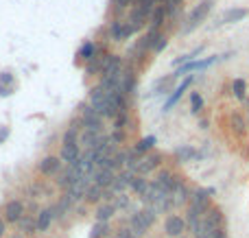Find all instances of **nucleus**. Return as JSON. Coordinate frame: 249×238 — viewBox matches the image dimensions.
<instances>
[{"instance_id":"a211bd4d","label":"nucleus","mask_w":249,"mask_h":238,"mask_svg":"<svg viewBox=\"0 0 249 238\" xmlns=\"http://www.w3.org/2000/svg\"><path fill=\"white\" fill-rule=\"evenodd\" d=\"M155 184H158L160 188H162L164 192H171L173 188H175V184H177V179L173 177L171 173H166V170H164V173H160V177L155 179Z\"/></svg>"},{"instance_id":"58836bf2","label":"nucleus","mask_w":249,"mask_h":238,"mask_svg":"<svg viewBox=\"0 0 249 238\" xmlns=\"http://www.w3.org/2000/svg\"><path fill=\"white\" fill-rule=\"evenodd\" d=\"M13 238H22V236H13Z\"/></svg>"},{"instance_id":"72a5a7b5","label":"nucleus","mask_w":249,"mask_h":238,"mask_svg":"<svg viewBox=\"0 0 249 238\" xmlns=\"http://www.w3.org/2000/svg\"><path fill=\"white\" fill-rule=\"evenodd\" d=\"M177 7H179V0H166V9H164V11L173 13V11H175Z\"/></svg>"},{"instance_id":"b1692460","label":"nucleus","mask_w":249,"mask_h":238,"mask_svg":"<svg viewBox=\"0 0 249 238\" xmlns=\"http://www.w3.org/2000/svg\"><path fill=\"white\" fill-rule=\"evenodd\" d=\"M153 144H155L153 136H149V138H142L140 142H138V147H136V151H133V153H146V151H151V149H153Z\"/></svg>"},{"instance_id":"c85d7f7f","label":"nucleus","mask_w":249,"mask_h":238,"mask_svg":"<svg viewBox=\"0 0 249 238\" xmlns=\"http://www.w3.org/2000/svg\"><path fill=\"white\" fill-rule=\"evenodd\" d=\"M131 188L136 192H144V188H146V179H142V177H133V182H131Z\"/></svg>"},{"instance_id":"f8f14e48","label":"nucleus","mask_w":249,"mask_h":238,"mask_svg":"<svg viewBox=\"0 0 249 238\" xmlns=\"http://www.w3.org/2000/svg\"><path fill=\"white\" fill-rule=\"evenodd\" d=\"M216 61V57H208V59H201V61H188V64H184L179 70H177V74H186L190 72V70H203V68H210L212 64Z\"/></svg>"},{"instance_id":"aec40b11","label":"nucleus","mask_w":249,"mask_h":238,"mask_svg":"<svg viewBox=\"0 0 249 238\" xmlns=\"http://www.w3.org/2000/svg\"><path fill=\"white\" fill-rule=\"evenodd\" d=\"M175 157L179 162H193L199 157V153H197V149H193V147H179V149H175Z\"/></svg>"},{"instance_id":"ddd939ff","label":"nucleus","mask_w":249,"mask_h":238,"mask_svg":"<svg viewBox=\"0 0 249 238\" xmlns=\"http://www.w3.org/2000/svg\"><path fill=\"white\" fill-rule=\"evenodd\" d=\"M79 155H81V151H79L77 142H74V144H64V149H61V160H64L68 166L77 164Z\"/></svg>"},{"instance_id":"e433bc0d","label":"nucleus","mask_w":249,"mask_h":238,"mask_svg":"<svg viewBox=\"0 0 249 238\" xmlns=\"http://www.w3.org/2000/svg\"><path fill=\"white\" fill-rule=\"evenodd\" d=\"M114 2H116V4H118V7H127V4H129V2H131V0H114Z\"/></svg>"},{"instance_id":"dca6fc26","label":"nucleus","mask_w":249,"mask_h":238,"mask_svg":"<svg viewBox=\"0 0 249 238\" xmlns=\"http://www.w3.org/2000/svg\"><path fill=\"white\" fill-rule=\"evenodd\" d=\"M190 81H193V79H184V81H181V85H177L175 87V90H173V96H171V99H168L166 101V103H164V112H168V109H171L173 107V105H175L177 103V101H179L181 99V94H184V92L186 90H188V85H190Z\"/></svg>"},{"instance_id":"1a4fd4ad","label":"nucleus","mask_w":249,"mask_h":238,"mask_svg":"<svg viewBox=\"0 0 249 238\" xmlns=\"http://www.w3.org/2000/svg\"><path fill=\"white\" fill-rule=\"evenodd\" d=\"M101 72H103V77H114V74H118V72H121V57H118V55L105 57Z\"/></svg>"},{"instance_id":"f704fd0d","label":"nucleus","mask_w":249,"mask_h":238,"mask_svg":"<svg viewBox=\"0 0 249 238\" xmlns=\"http://www.w3.org/2000/svg\"><path fill=\"white\" fill-rule=\"evenodd\" d=\"M232 125H236V131H238V134H243V131H245V125H243V120H241L238 116L232 118Z\"/></svg>"},{"instance_id":"7c9ffc66","label":"nucleus","mask_w":249,"mask_h":238,"mask_svg":"<svg viewBox=\"0 0 249 238\" xmlns=\"http://www.w3.org/2000/svg\"><path fill=\"white\" fill-rule=\"evenodd\" d=\"M164 48H166V37H164V35H160V37L155 39V44H153V51L160 52V51H164Z\"/></svg>"},{"instance_id":"f257e3e1","label":"nucleus","mask_w":249,"mask_h":238,"mask_svg":"<svg viewBox=\"0 0 249 238\" xmlns=\"http://www.w3.org/2000/svg\"><path fill=\"white\" fill-rule=\"evenodd\" d=\"M216 230H221V212L219 210H208L197 221V225L193 227V234L195 238H210Z\"/></svg>"},{"instance_id":"473e14b6","label":"nucleus","mask_w":249,"mask_h":238,"mask_svg":"<svg viewBox=\"0 0 249 238\" xmlns=\"http://www.w3.org/2000/svg\"><path fill=\"white\" fill-rule=\"evenodd\" d=\"M13 81V77H11V72H2V74H0V85H9V83H11Z\"/></svg>"},{"instance_id":"0eeeda50","label":"nucleus","mask_w":249,"mask_h":238,"mask_svg":"<svg viewBox=\"0 0 249 238\" xmlns=\"http://www.w3.org/2000/svg\"><path fill=\"white\" fill-rule=\"evenodd\" d=\"M133 177H136V175L131 173V170H124V173H121V175H116V177H114V184L109 188H112V192H123L124 188H131V182H133Z\"/></svg>"},{"instance_id":"4be33fe9","label":"nucleus","mask_w":249,"mask_h":238,"mask_svg":"<svg viewBox=\"0 0 249 238\" xmlns=\"http://www.w3.org/2000/svg\"><path fill=\"white\" fill-rule=\"evenodd\" d=\"M136 217L140 219V223L146 227V230H149V227L153 225V221H155V210L149 205V208H144V210H140V212H136Z\"/></svg>"},{"instance_id":"6ab92c4d","label":"nucleus","mask_w":249,"mask_h":238,"mask_svg":"<svg viewBox=\"0 0 249 238\" xmlns=\"http://www.w3.org/2000/svg\"><path fill=\"white\" fill-rule=\"evenodd\" d=\"M131 33H133V29H131V24H129V22H116V24L112 26L114 39H124V37H129Z\"/></svg>"},{"instance_id":"cd10ccee","label":"nucleus","mask_w":249,"mask_h":238,"mask_svg":"<svg viewBox=\"0 0 249 238\" xmlns=\"http://www.w3.org/2000/svg\"><path fill=\"white\" fill-rule=\"evenodd\" d=\"M18 223H20V227H22L24 232H33V230H35V221H33L31 217H22Z\"/></svg>"},{"instance_id":"423d86ee","label":"nucleus","mask_w":249,"mask_h":238,"mask_svg":"<svg viewBox=\"0 0 249 238\" xmlns=\"http://www.w3.org/2000/svg\"><path fill=\"white\" fill-rule=\"evenodd\" d=\"M83 127L86 131H101V116L92 107L83 109Z\"/></svg>"},{"instance_id":"393cba45","label":"nucleus","mask_w":249,"mask_h":238,"mask_svg":"<svg viewBox=\"0 0 249 238\" xmlns=\"http://www.w3.org/2000/svg\"><path fill=\"white\" fill-rule=\"evenodd\" d=\"M94 52H96V46L92 42H88L86 46L79 51V57H83V59H92V57H94Z\"/></svg>"},{"instance_id":"2eb2a0df","label":"nucleus","mask_w":249,"mask_h":238,"mask_svg":"<svg viewBox=\"0 0 249 238\" xmlns=\"http://www.w3.org/2000/svg\"><path fill=\"white\" fill-rule=\"evenodd\" d=\"M53 221H55V212H53V208L42 210V212L37 214V221H35V230H39V232L48 230Z\"/></svg>"},{"instance_id":"9b49d317","label":"nucleus","mask_w":249,"mask_h":238,"mask_svg":"<svg viewBox=\"0 0 249 238\" xmlns=\"http://www.w3.org/2000/svg\"><path fill=\"white\" fill-rule=\"evenodd\" d=\"M168 197H171V204L173 205H181V204H186V201H188V188H186L184 184L177 182L175 188L168 192Z\"/></svg>"},{"instance_id":"4468645a","label":"nucleus","mask_w":249,"mask_h":238,"mask_svg":"<svg viewBox=\"0 0 249 238\" xmlns=\"http://www.w3.org/2000/svg\"><path fill=\"white\" fill-rule=\"evenodd\" d=\"M114 170H107V169H101V170H94V184L99 188H109L114 184Z\"/></svg>"},{"instance_id":"412c9836","label":"nucleus","mask_w":249,"mask_h":238,"mask_svg":"<svg viewBox=\"0 0 249 238\" xmlns=\"http://www.w3.org/2000/svg\"><path fill=\"white\" fill-rule=\"evenodd\" d=\"M114 212H116L114 204H103V205H99V210H96V221H99V223H107L109 219L114 217Z\"/></svg>"},{"instance_id":"f03ea898","label":"nucleus","mask_w":249,"mask_h":238,"mask_svg":"<svg viewBox=\"0 0 249 238\" xmlns=\"http://www.w3.org/2000/svg\"><path fill=\"white\" fill-rule=\"evenodd\" d=\"M210 9H212V0H203L199 7H195L193 11H190V16H188V20H186V26H184V31L186 33H190V31H195L199 24H201L203 20H206V16L210 13Z\"/></svg>"},{"instance_id":"c756f323","label":"nucleus","mask_w":249,"mask_h":238,"mask_svg":"<svg viewBox=\"0 0 249 238\" xmlns=\"http://www.w3.org/2000/svg\"><path fill=\"white\" fill-rule=\"evenodd\" d=\"M234 94H236L238 99L245 96V81H243V79H236V81H234Z\"/></svg>"},{"instance_id":"bb28decb","label":"nucleus","mask_w":249,"mask_h":238,"mask_svg":"<svg viewBox=\"0 0 249 238\" xmlns=\"http://www.w3.org/2000/svg\"><path fill=\"white\" fill-rule=\"evenodd\" d=\"M190 105H193V112H195V114H197L199 109L203 107V99L197 94V92H193V94H190Z\"/></svg>"},{"instance_id":"a878e982","label":"nucleus","mask_w":249,"mask_h":238,"mask_svg":"<svg viewBox=\"0 0 249 238\" xmlns=\"http://www.w3.org/2000/svg\"><path fill=\"white\" fill-rule=\"evenodd\" d=\"M105 234H107V223H96V225L92 227L90 238H101V236H105Z\"/></svg>"},{"instance_id":"5701e85b","label":"nucleus","mask_w":249,"mask_h":238,"mask_svg":"<svg viewBox=\"0 0 249 238\" xmlns=\"http://www.w3.org/2000/svg\"><path fill=\"white\" fill-rule=\"evenodd\" d=\"M101 195H103V188H99L96 184H92V186L86 190V199L90 201V204H96V201L101 199Z\"/></svg>"},{"instance_id":"2f4dec72","label":"nucleus","mask_w":249,"mask_h":238,"mask_svg":"<svg viewBox=\"0 0 249 238\" xmlns=\"http://www.w3.org/2000/svg\"><path fill=\"white\" fill-rule=\"evenodd\" d=\"M129 205V199L124 195H118L116 197V204H114V208H127Z\"/></svg>"},{"instance_id":"f3484780","label":"nucleus","mask_w":249,"mask_h":238,"mask_svg":"<svg viewBox=\"0 0 249 238\" xmlns=\"http://www.w3.org/2000/svg\"><path fill=\"white\" fill-rule=\"evenodd\" d=\"M39 170H42V175H55L57 170H59V160L57 157H44L42 162H39Z\"/></svg>"},{"instance_id":"39448f33","label":"nucleus","mask_w":249,"mask_h":238,"mask_svg":"<svg viewBox=\"0 0 249 238\" xmlns=\"http://www.w3.org/2000/svg\"><path fill=\"white\" fill-rule=\"evenodd\" d=\"M24 217V205H22V201H9L7 205H4V219L11 223L20 221V219Z\"/></svg>"},{"instance_id":"20e7f679","label":"nucleus","mask_w":249,"mask_h":238,"mask_svg":"<svg viewBox=\"0 0 249 238\" xmlns=\"http://www.w3.org/2000/svg\"><path fill=\"white\" fill-rule=\"evenodd\" d=\"M164 232H166V236H171V238L184 236V232H186V221H184L181 217H177V214H171V217L164 221Z\"/></svg>"},{"instance_id":"c9c22d12","label":"nucleus","mask_w":249,"mask_h":238,"mask_svg":"<svg viewBox=\"0 0 249 238\" xmlns=\"http://www.w3.org/2000/svg\"><path fill=\"white\" fill-rule=\"evenodd\" d=\"M7 138H9V129L7 127H2V129H0V144H2Z\"/></svg>"},{"instance_id":"9d476101","label":"nucleus","mask_w":249,"mask_h":238,"mask_svg":"<svg viewBox=\"0 0 249 238\" xmlns=\"http://www.w3.org/2000/svg\"><path fill=\"white\" fill-rule=\"evenodd\" d=\"M247 13H249L247 9H228V11L219 17V22H216V24H234V22H241Z\"/></svg>"},{"instance_id":"4c0bfd02","label":"nucleus","mask_w":249,"mask_h":238,"mask_svg":"<svg viewBox=\"0 0 249 238\" xmlns=\"http://www.w3.org/2000/svg\"><path fill=\"white\" fill-rule=\"evenodd\" d=\"M2 234H4V221L0 219V236H2Z\"/></svg>"},{"instance_id":"ea45409f","label":"nucleus","mask_w":249,"mask_h":238,"mask_svg":"<svg viewBox=\"0 0 249 238\" xmlns=\"http://www.w3.org/2000/svg\"><path fill=\"white\" fill-rule=\"evenodd\" d=\"M181 238H184V236H181Z\"/></svg>"},{"instance_id":"7ed1b4c3","label":"nucleus","mask_w":249,"mask_h":238,"mask_svg":"<svg viewBox=\"0 0 249 238\" xmlns=\"http://www.w3.org/2000/svg\"><path fill=\"white\" fill-rule=\"evenodd\" d=\"M90 107L94 109L99 116H105V112H107V92L101 85L90 92Z\"/></svg>"},{"instance_id":"6e6552de","label":"nucleus","mask_w":249,"mask_h":238,"mask_svg":"<svg viewBox=\"0 0 249 238\" xmlns=\"http://www.w3.org/2000/svg\"><path fill=\"white\" fill-rule=\"evenodd\" d=\"M158 166H160V155L158 153H153V155H146V157H142V160H138L136 173L146 175V173H151L153 169H158Z\"/></svg>"}]
</instances>
